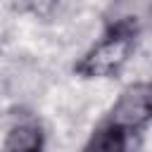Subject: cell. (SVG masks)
<instances>
[{
  "label": "cell",
  "instance_id": "obj_4",
  "mask_svg": "<svg viewBox=\"0 0 152 152\" xmlns=\"http://www.w3.org/2000/svg\"><path fill=\"white\" fill-rule=\"evenodd\" d=\"M2 152H45V138L40 126L33 119L14 124L5 138Z\"/></svg>",
  "mask_w": 152,
  "mask_h": 152
},
{
  "label": "cell",
  "instance_id": "obj_1",
  "mask_svg": "<svg viewBox=\"0 0 152 152\" xmlns=\"http://www.w3.org/2000/svg\"><path fill=\"white\" fill-rule=\"evenodd\" d=\"M140 38V24L135 17H121L112 21L100 40H95L81 59L74 64L76 76L81 78H114L135 52Z\"/></svg>",
  "mask_w": 152,
  "mask_h": 152
},
{
  "label": "cell",
  "instance_id": "obj_3",
  "mask_svg": "<svg viewBox=\"0 0 152 152\" xmlns=\"http://www.w3.org/2000/svg\"><path fill=\"white\" fill-rule=\"evenodd\" d=\"M138 138V133L124 128L112 119H104L88 138L83 152H133Z\"/></svg>",
  "mask_w": 152,
  "mask_h": 152
},
{
  "label": "cell",
  "instance_id": "obj_2",
  "mask_svg": "<svg viewBox=\"0 0 152 152\" xmlns=\"http://www.w3.org/2000/svg\"><path fill=\"white\" fill-rule=\"evenodd\" d=\"M150 116H152V88L145 81L128 86L119 95L112 112L107 114V119L121 124L124 128H128V131H133L138 135L147 128Z\"/></svg>",
  "mask_w": 152,
  "mask_h": 152
}]
</instances>
